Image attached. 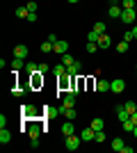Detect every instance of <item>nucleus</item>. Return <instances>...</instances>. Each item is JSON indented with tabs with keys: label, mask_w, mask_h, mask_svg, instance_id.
I'll return each mask as SVG.
<instances>
[{
	"label": "nucleus",
	"mask_w": 137,
	"mask_h": 153,
	"mask_svg": "<svg viewBox=\"0 0 137 153\" xmlns=\"http://www.w3.org/2000/svg\"><path fill=\"white\" fill-rule=\"evenodd\" d=\"M73 82H76V76L64 73L62 78H57V89L59 91H73Z\"/></svg>",
	"instance_id": "f257e3e1"
},
{
	"label": "nucleus",
	"mask_w": 137,
	"mask_h": 153,
	"mask_svg": "<svg viewBox=\"0 0 137 153\" xmlns=\"http://www.w3.org/2000/svg\"><path fill=\"white\" fill-rule=\"evenodd\" d=\"M80 142H82V137H80V135H69V137H64V146L69 149V151H76V149L80 146Z\"/></svg>",
	"instance_id": "f03ea898"
},
{
	"label": "nucleus",
	"mask_w": 137,
	"mask_h": 153,
	"mask_svg": "<svg viewBox=\"0 0 137 153\" xmlns=\"http://www.w3.org/2000/svg\"><path fill=\"white\" fill-rule=\"evenodd\" d=\"M21 117H23V119H37V108H34L32 103H25V105H23V108H21Z\"/></svg>",
	"instance_id": "7ed1b4c3"
},
{
	"label": "nucleus",
	"mask_w": 137,
	"mask_h": 153,
	"mask_svg": "<svg viewBox=\"0 0 137 153\" xmlns=\"http://www.w3.org/2000/svg\"><path fill=\"white\" fill-rule=\"evenodd\" d=\"M30 87H32V89H41V87H44V73H39V71L32 73V76H30Z\"/></svg>",
	"instance_id": "20e7f679"
},
{
	"label": "nucleus",
	"mask_w": 137,
	"mask_h": 153,
	"mask_svg": "<svg viewBox=\"0 0 137 153\" xmlns=\"http://www.w3.org/2000/svg\"><path fill=\"white\" fill-rule=\"evenodd\" d=\"M135 21H137L135 9H124V14H121V23H126V25H133Z\"/></svg>",
	"instance_id": "39448f33"
},
{
	"label": "nucleus",
	"mask_w": 137,
	"mask_h": 153,
	"mask_svg": "<svg viewBox=\"0 0 137 153\" xmlns=\"http://www.w3.org/2000/svg\"><path fill=\"white\" fill-rule=\"evenodd\" d=\"M41 114H44L46 119H55V117L62 114V108H50V105H46V108L41 110Z\"/></svg>",
	"instance_id": "423d86ee"
},
{
	"label": "nucleus",
	"mask_w": 137,
	"mask_h": 153,
	"mask_svg": "<svg viewBox=\"0 0 137 153\" xmlns=\"http://www.w3.org/2000/svg\"><path fill=\"white\" fill-rule=\"evenodd\" d=\"M124 89H126V82L121 78H117V80L110 82V91H114V94H124Z\"/></svg>",
	"instance_id": "0eeeda50"
},
{
	"label": "nucleus",
	"mask_w": 137,
	"mask_h": 153,
	"mask_svg": "<svg viewBox=\"0 0 137 153\" xmlns=\"http://www.w3.org/2000/svg\"><path fill=\"white\" fill-rule=\"evenodd\" d=\"M66 51H69V41H64V39L55 41V46H53V53H57V55H64Z\"/></svg>",
	"instance_id": "6e6552de"
},
{
	"label": "nucleus",
	"mask_w": 137,
	"mask_h": 153,
	"mask_svg": "<svg viewBox=\"0 0 137 153\" xmlns=\"http://www.w3.org/2000/svg\"><path fill=\"white\" fill-rule=\"evenodd\" d=\"M107 14H110V19H121V14H124V7H121V2H117V5H110Z\"/></svg>",
	"instance_id": "1a4fd4ad"
},
{
	"label": "nucleus",
	"mask_w": 137,
	"mask_h": 153,
	"mask_svg": "<svg viewBox=\"0 0 137 153\" xmlns=\"http://www.w3.org/2000/svg\"><path fill=\"white\" fill-rule=\"evenodd\" d=\"M41 130H46V128H41V123H30V126H27V135H30V140H32V137H39Z\"/></svg>",
	"instance_id": "9d476101"
},
{
	"label": "nucleus",
	"mask_w": 137,
	"mask_h": 153,
	"mask_svg": "<svg viewBox=\"0 0 137 153\" xmlns=\"http://www.w3.org/2000/svg\"><path fill=\"white\" fill-rule=\"evenodd\" d=\"M80 137H82V142H91V140H96V130L89 126L85 130H80Z\"/></svg>",
	"instance_id": "9b49d317"
},
{
	"label": "nucleus",
	"mask_w": 137,
	"mask_h": 153,
	"mask_svg": "<svg viewBox=\"0 0 137 153\" xmlns=\"http://www.w3.org/2000/svg\"><path fill=\"white\" fill-rule=\"evenodd\" d=\"M76 96H78V94H73V91H66V96L62 98V105H66V108H76Z\"/></svg>",
	"instance_id": "f8f14e48"
},
{
	"label": "nucleus",
	"mask_w": 137,
	"mask_h": 153,
	"mask_svg": "<svg viewBox=\"0 0 137 153\" xmlns=\"http://www.w3.org/2000/svg\"><path fill=\"white\" fill-rule=\"evenodd\" d=\"M73 133H76V126H73L71 119H66V123L62 126V135H64V137H69V135H73Z\"/></svg>",
	"instance_id": "ddd939ff"
},
{
	"label": "nucleus",
	"mask_w": 137,
	"mask_h": 153,
	"mask_svg": "<svg viewBox=\"0 0 137 153\" xmlns=\"http://www.w3.org/2000/svg\"><path fill=\"white\" fill-rule=\"evenodd\" d=\"M27 53H30V51H27V46H23V44H21V46H16V48H14V57L25 59V57H27Z\"/></svg>",
	"instance_id": "4468645a"
},
{
	"label": "nucleus",
	"mask_w": 137,
	"mask_h": 153,
	"mask_svg": "<svg viewBox=\"0 0 137 153\" xmlns=\"http://www.w3.org/2000/svg\"><path fill=\"white\" fill-rule=\"evenodd\" d=\"M80 69H82V66H80V62L76 59L73 64H69V66H66V73H69V76H78V73H80Z\"/></svg>",
	"instance_id": "2eb2a0df"
},
{
	"label": "nucleus",
	"mask_w": 137,
	"mask_h": 153,
	"mask_svg": "<svg viewBox=\"0 0 137 153\" xmlns=\"http://www.w3.org/2000/svg\"><path fill=\"white\" fill-rule=\"evenodd\" d=\"M96 44H98V48H103V51H105V48H110V46H112V41H110V37H107V34H101Z\"/></svg>",
	"instance_id": "dca6fc26"
},
{
	"label": "nucleus",
	"mask_w": 137,
	"mask_h": 153,
	"mask_svg": "<svg viewBox=\"0 0 137 153\" xmlns=\"http://www.w3.org/2000/svg\"><path fill=\"white\" fill-rule=\"evenodd\" d=\"M62 114L66 117V119H76V117H78V112H76V108H66V105H62Z\"/></svg>",
	"instance_id": "f3484780"
},
{
	"label": "nucleus",
	"mask_w": 137,
	"mask_h": 153,
	"mask_svg": "<svg viewBox=\"0 0 137 153\" xmlns=\"http://www.w3.org/2000/svg\"><path fill=\"white\" fill-rule=\"evenodd\" d=\"M21 69H25V59L14 57V59H12V71H21Z\"/></svg>",
	"instance_id": "a211bd4d"
},
{
	"label": "nucleus",
	"mask_w": 137,
	"mask_h": 153,
	"mask_svg": "<svg viewBox=\"0 0 137 153\" xmlns=\"http://www.w3.org/2000/svg\"><path fill=\"white\" fill-rule=\"evenodd\" d=\"M53 73H55L57 78H62V76L66 73V64H62V62H59V64H55V66H53Z\"/></svg>",
	"instance_id": "6ab92c4d"
},
{
	"label": "nucleus",
	"mask_w": 137,
	"mask_h": 153,
	"mask_svg": "<svg viewBox=\"0 0 137 153\" xmlns=\"http://www.w3.org/2000/svg\"><path fill=\"white\" fill-rule=\"evenodd\" d=\"M39 71V64H34V62H25V73L27 76H32V73H37Z\"/></svg>",
	"instance_id": "aec40b11"
},
{
	"label": "nucleus",
	"mask_w": 137,
	"mask_h": 153,
	"mask_svg": "<svg viewBox=\"0 0 137 153\" xmlns=\"http://www.w3.org/2000/svg\"><path fill=\"white\" fill-rule=\"evenodd\" d=\"M0 142H2V144H7V142H12V133H9L7 128H2V130H0Z\"/></svg>",
	"instance_id": "412c9836"
},
{
	"label": "nucleus",
	"mask_w": 137,
	"mask_h": 153,
	"mask_svg": "<svg viewBox=\"0 0 137 153\" xmlns=\"http://www.w3.org/2000/svg\"><path fill=\"white\" fill-rule=\"evenodd\" d=\"M124 146H126V144H124L121 137H114V140H112V149H114V151H121Z\"/></svg>",
	"instance_id": "4be33fe9"
},
{
	"label": "nucleus",
	"mask_w": 137,
	"mask_h": 153,
	"mask_svg": "<svg viewBox=\"0 0 137 153\" xmlns=\"http://www.w3.org/2000/svg\"><path fill=\"white\" fill-rule=\"evenodd\" d=\"M16 16L27 21V16H30V9H27V7H19V9H16Z\"/></svg>",
	"instance_id": "5701e85b"
},
{
	"label": "nucleus",
	"mask_w": 137,
	"mask_h": 153,
	"mask_svg": "<svg viewBox=\"0 0 137 153\" xmlns=\"http://www.w3.org/2000/svg\"><path fill=\"white\" fill-rule=\"evenodd\" d=\"M96 89L98 91H110V82H107V80H98V82H96Z\"/></svg>",
	"instance_id": "b1692460"
},
{
	"label": "nucleus",
	"mask_w": 137,
	"mask_h": 153,
	"mask_svg": "<svg viewBox=\"0 0 137 153\" xmlns=\"http://www.w3.org/2000/svg\"><path fill=\"white\" fill-rule=\"evenodd\" d=\"M103 126H105V121L101 119V117H96V119L91 121V128H94V130H103Z\"/></svg>",
	"instance_id": "393cba45"
},
{
	"label": "nucleus",
	"mask_w": 137,
	"mask_h": 153,
	"mask_svg": "<svg viewBox=\"0 0 137 153\" xmlns=\"http://www.w3.org/2000/svg\"><path fill=\"white\" fill-rule=\"evenodd\" d=\"M121 126H124V130H126V133H133V130H135V123H133V119H128V121H124V123H121Z\"/></svg>",
	"instance_id": "a878e982"
},
{
	"label": "nucleus",
	"mask_w": 137,
	"mask_h": 153,
	"mask_svg": "<svg viewBox=\"0 0 137 153\" xmlns=\"http://www.w3.org/2000/svg\"><path fill=\"white\" fill-rule=\"evenodd\" d=\"M53 46H55V44H53V41H48V39H46L44 44H41V51H44V53H53Z\"/></svg>",
	"instance_id": "bb28decb"
},
{
	"label": "nucleus",
	"mask_w": 137,
	"mask_h": 153,
	"mask_svg": "<svg viewBox=\"0 0 137 153\" xmlns=\"http://www.w3.org/2000/svg\"><path fill=\"white\" fill-rule=\"evenodd\" d=\"M94 30H96L98 34H105V23H103V21H96V25H94Z\"/></svg>",
	"instance_id": "cd10ccee"
},
{
	"label": "nucleus",
	"mask_w": 137,
	"mask_h": 153,
	"mask_svg": "<svg viewBox=\"0 0 137 153\" xmlns=\"http://www.w3.org/2000/svg\"><path fill=\"white\" fill-rule=\"evenodd\" d=\"M73 62H76V57H73V55H66V53L62 55V64H66V66H69V64H73Z\"/></svg>",
	"instance_id": "c85d7f7f"
},
{
	"label": "nucleus",
	"mask_w": 137,
	"mask_h": 153,
	"mask_svg": "<svg viewBox=\"0 0 137 153\" xmlns=\"http://www.w3.org/2000/svg\"><path fill=\"white\" fill-rule=\"evenodd\" d=\"M121 7L124 9H135V0H121Z\"/></svg>",
	"instance_id": "c756f323"
},
{
	"label": "nucleus",
	"mask_w": 137,
	"mask_h": 153,
	"mask_svg": "<svg viewBox=\"0 0 137 153\" xmlns=\"http://www.w3.org/2000/svg\"><path fill=\"white\" fill-rule=\"evenodd\" d=\"M117 51L119 53H128V41H119V44H117Z\"/></svg>",
	"instance_id": "7c9ffc66"
},
{
	"label": "nucleus",
	"mask_w": 137,
	"mask_h": 153,
	"mask_svg": "<svg viewBox=\"0 0 137 153\" xmlns=\"http://www.w3.org/2000/svg\"><path fill=\"white\" fill-rule=\"evenodd\" d=\"M124 108H126V110H128V112H130V114H133V112H135V110H137V103H135V101H128V103H126V105H124Z\"/></svg>",
	"instance_id": "2f4dec72"
},
{
	"label": "nucleus",
	"mask_w": 137,
	"mask_h": 153,
	"mask_svg": "<svg viewBox=\"0 0 137 153\" xmlns=\"http://www.w3.org/2000/svg\"><path fill=\"white\" fill-rule=\"evenodd\" d=\"M98 37H101V34H98L96 30H91L89 34H87V41H98Z\"/></svg>",
	"instance_id": "473e14b6"
},
{
	"label": "nucleus",
	"mask_w": 137,
	"mask_h": 153,
	"mask_svg": "<svg viewBox=\"0 0 137 153\" xmlns=\"http://www.w3.org/2000/svg\"><path fill=\"white\" fill-rule=\"evenodd\" d=\"M96 48H98L96 41H87V53H96Z\"/></svg>",
	"instance_id": "72a5a7b5"
},
{
	"label": "nucleus",
	"mask_w": 137,
	"mask_h": 153,
	"mask_svg": "<svg viewBox=\"0 0 137 153\" xmlns=\"http://www.w3.org/2000/svg\"><path fill=\"white\" fill-rule=\"evenodd\" d=\"M48 71H50V66L46 62H39V73H48Z\"/></svg>",
	"instance_id": "f704fd0d"
},
{
	"label": "nucleus",
	"mask_w": 137,
	"mask_h": 153,
	"mask_svg": "<svg viewBox=\"0 0 137 153\" xmlns=\"http://www.w3.org/2000/svg\"><path fill=\"white\" fill-rule=\"evenodd\" d=\"M96 142H98V144L105 142V133H103V130H96Z\"/></svg>",
	"instance_id": "c9c22d12"
},
{
	"label": "nucleus",
	"mask_w": 137,
	"mask_h": 153,
	"mask_svg": "<svg viewBox=\"0 0 137 153\" xmlns=\"http://www.w3.org/2000/svg\"><path fill=\"white\" fill-rule=\"evenodd\" d=\"M27 9H30V12H37V7H39V5H37V2H34V0H30V2H27Z\"/></svg>",
	"instance_id": "e433bc0d"
},
{
	"label": "nucleus",
	"mask_w": 137,
	"mask_h": 153,
	"mask_svg": "<svg viewBox=\"0 0 137 153\" xmlns=\"http://www.w3.org/2000/svg\"><path fill=\"white\" fill-rule=\"evenodd\" d=\"M133 39H135V37H133V30H128V32L124 34V41H128V44H130Z\"/></svg>",
	"instance_id": "4c0bfd02"
},
{
	"label": "nucleus",
	"mask_w": 137,
	"mask_h": 153,
	"mask_svg": "<svg viewBox=\"0 0 137 153\" xmlns=\"http://www.w3.org/2000/svg\"><path fill=\"white\" fill-rule=\"evenodd\" d=\"M30 146H32V149L39 146V137H32V140H30Z\"/></svg>",
	"instance_id": "58836bf2"
},
{
	"label": "nucleus",
	"mask_w": 137,
	"mask_h": 153,
	"mask_svg": "<svg viewBox=\"0 0 137 153\" xmlns=\"http://www.w3.org/2000/svg\"><path fill=\"white\" fill-rule=\"evenodd\" d=\"M39 19V16H37V12H30V16H27V21H30V23H34V21Z\"/></svg>",
	"instance_id": "ea45409f"
},
{
	"label": "nucleus",
	"mask_w": 137,
	"mask_h": 153,
	"mask_svg": "<svg viewBox=\"0 0 137 153\" xmlns=\"http://www.w3.org/2000/svg\"><path fill=\"white\" fill-rule=\"evenodd\" d=\"M0 128H7V117L0 114Z\"/></svg>",
	"instance_id": "a19ab883"
},
{
	"label": "nucleus",
	"mask_w": 137,
	"mask_h": 153,
	"mask_svg": "<svg viewBox=\"0 0 137 153\" xmlns=\"http://www.w3.org/2000/svg\"><path fill=\"white\" fill-rule=\"evenodd\" d=\"M46 39H48V41H53V44H55V41H59V37H57V34H48Z\"/></svg>",
	"instance_id": "79ce46f5"
},
{
	"label": "nucleus",
	"mask_w": 137,
	"mask_h": 153,
	"mask_svg": "<svg viewBox=\"0 0 137 153\" xmlns=\"http://www.w3.org/2000/svg\"><path fill=\"white\" fill-rule=\"evenodd\" d=\"M130 119H133V123H135V126H137V110H135V112H133V114H130Z\"/></svg>",
	"instance_id": "37998d69"
},
{
	"label": "nucleus",
	"mask_w": 137,
	"mask_h": 153,
	"mask_svg": "<svg viewBox=\"0 0 137 153\" xmlns=\"http://www.w3.org/2000/svg\"><path fill=\"white\" fill-rule=\"evenodd\" d=\"M133 37L137 39V23H135V25H133Z\"/></svg>",
	"instance_id": "c03bdc74"
},
{
	"label": "nucleus",
	"mask_w": 137,
	"mask_h": 153,
	"mask_svg": "<svg viewBox=\"0 0 137 153\" xmlns=\"http://www.w3.org/2000/svg\"><path fill=\"white\" fill-rule=\"evenodd\" d=\"M66 2H71V5H76V2H78V0H66Z\"/></svg>",
	"instance_id": "a18cd8bd"
},
{
	"label": "nucleus",
	"mask_w": 137,
	"mask_h": 153,
	"mask_svg": "<svg viewBox=\"0 0 137 153\" xmlns=\"http://www.w3.org/2000/svg\"><path fill=\"white\" fill-rule=\"evenodd\" d=\"M133 135H135V137H137V126H135V130H133Z\"/></svg>",
	"instance_id": "49530a36"
},
{
	"label": "nucleus",
	"mask_w": 137,
	"mask_h": 153,
	"mask_svg": "<svg viewBox=\"0 0 137 153\" xmlns=\"http://www.w3.org/2000/svg\"><path fill=\"white\" fill-rule=\"evenodd\" d=\"M135 71H137V64H135Z\"/></svg>",
	"instance_id": "de8ad7c7"
},
{
	"label": "nucleus",
	"mask_w": 137,
	"mask_h": 153,
	"mask_svg": "<svg viewBox=\"0 0 137 153\" xmlns=\"http://www.w3.org/2000/svg\"><path fill=\"white\" fill-rule=\"evenodd\" d=\"M135 23H137V21H135Z\"/></svg>",
	"instance_id": "09e8293b"
}]
</instances>
